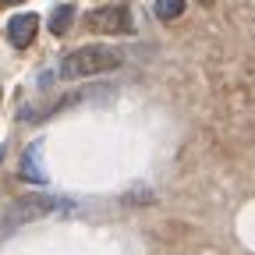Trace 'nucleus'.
Listing matches in <instances>:
<instances>
[{
	"instance_id": "obj_7",
	"label": "nucleus",
	"mask_w": 255,
	"mask_h": 255,
	"mask_svg": "<svg viewBox=\"0 0 255 255\" xmlns=\"http://www.w3.org/2000/svg\"><path fill=\"white\" fill-rule=\"evenodd\" d=\"M152 11H156V18L174 21V18H181V14H184V0H156Z\"/></svg>"
},
{
	"instance_id": "obj_2",
	"label": "nucleus",
	"mask_w": 255,
	"mask_h": 255,
	"mask_svg": "<svg viewBox=\"0 0 255 255\" xmlns=\"http://www.w3.org/2000/svg\"><path fill=\"white\" fill-rule=\"evenodd\" d=\"M68 209H71L68 202L46 195V191H28V195H21V199L7 209L4 223H0V238L11 234V231H18V227H25V223H32V220H43V216H50V213H68Z\"/></svg>"
},
{
	"instance_id": "obj_9",
	"label": "nucleus",
	"mask_w": 255,
	"mask_h": 255,
	"mask_svg": "<svg viewBox=\"0 0 255 255\" xmlns=\"http://www.w3.org/2000/svg\"><path fill=\"white\" fill-rule=\"evenodd\" d=\"M199 4H202V7H209V4H213V0H199Z\"/></svg>"
},
{
	"instance_id": "obj_4",
	"label": "nucleus",
	"mask_w": 255,
	"mask_h": 255,
	"mask_svg": "<svg viewBox=\"0 0 255 255\" xmlns=\"http://www.w3.org/2000/svg\"><path fill=\"white\" fill-rule=\"evenodd\" d=\"M36 28H39V18H36V14H14V18L7 21V39H11V46L25 50L32 39H36Z\"/></svg>"
},
{
	"instance_id": "obj_10",
	"label": "nucleus",
	"mask_w": 255,
	"mask_h": 255,
	"mask_svg": "<svg viewBox=\"0 0 255 255\" xmlns=\"http://www.w3.org/2000/svg\"><path fill=\"white\" fill-rule=\"evenodd\" d=\"M0 159H4V149H0Z\"/></svg>"
},
{
	"instance_id": "obj_6",
	"label": "nucleus",
	"mask_w": 255,
	"mask_h": 255,
	"mask_svg": "<svg viewBox=\"0 0 255 255\" xmlns=\"http://www.w3.org/2000/svg\"><path fill=\"white\" fill-rule=\"evenodd\" d=\"M71 18H75V7H71V4H60V7L50 14V32H53V36H64V32L71 28Z\"/></svg>"
},
{
	"instance_id": "obj_5",
	"label": "nucleus",
	"mask_w": 255,
	"mask_h": 255,
	"mask_svg": "<svg viewBox=\"0 0 255 255\" xmlns=\"http://www.w3.org/2000/svg\"><path fill=\"white\" fill-rule=\"evenodd\" d=\"M39 142L36 145H28L25 152H21V181H28V184H46V174H43V167H39Z\"/></svg>"
},
{
	"instance_id": "obj_8",
	"label": "nucleus",
	"mask_w": 255,
	"mask_h": 255,
	"mask_svg": "<svg viewBox=\"0 0 255 255\" xmlns=\"http://www.w3.org/2000/svg\"><path fill=\"white\" fill-rule=\"evenodd\" d=\"M0 4H21V0H0Z\"/></svg>"
},
{
	"instance_id": "obj_1",
	"label": "nucleus",
	"mask_w": 255,
	"mask_h": 255,
	"mask_svg": "<svg viewBox=\"0 0 255 255\" xmlns=\"http://www.w3.org/2000/svg\"><path fill=\"white\" fill-rule=\"evenodd\" d=\"M121 64H124V53L121 50L103 46V43H89V46L71 50L68 57L60 60V75L64 78H96V75L117 71Z\"/></svg>"
},
{
	"instance_id": "obj_3",
	"label": "nucleus",
	"mask_w": 255,
	"mask_h": 255,
	"mask_svg": "<svg viewBox=\"0 0 255 255\" xmlns=\"http://www.w3.org/2000/svg\"><path fill=\"white\" fill-rule=\"evenodd\" d=\"M89 28L103 32V36H128V32H135V21L124 4H107V7H96L89 14Z\"/></svg>"
}]
</instances>
